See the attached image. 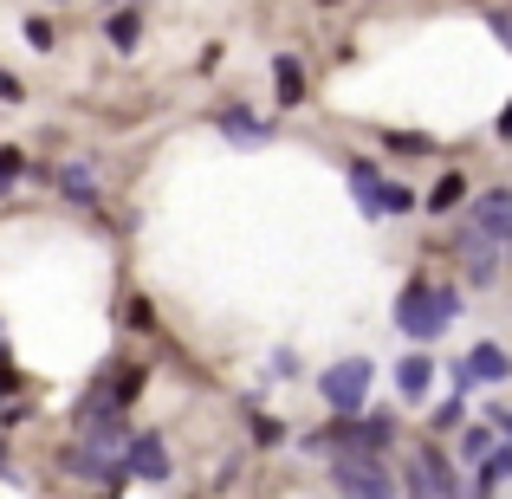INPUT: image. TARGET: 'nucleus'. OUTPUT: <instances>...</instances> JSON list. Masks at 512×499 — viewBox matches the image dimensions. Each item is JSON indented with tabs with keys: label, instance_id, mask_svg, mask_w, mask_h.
I'll list each match as a JSON object with an SVG mask.
<instances>
[{
	"label": "nucleus",
	"instance_id": "obj_1",
	"mask_svg": "<svg viewBox=\"0 0 512 499\" xmlns=\"http://www.w3.org/2000/svg\"><path fill=\"white\" fill-rule=\"evenodd\" d=\"M454 318H461V292H454V286H428V279H409V286H402L396 331L409 337V344H435Z\"/></svg>",
	"mask_w": 512,
	"mask_h": 499
},
{
	"label": "nucleus",
	"instance_id": "obj_2",
	"mask_svg": "<svg viewBox=\"0 0 512 499\" xmlns=\"http://www.w3.org/2000/svg\"><path fill=\"white\" fill-rule=\"evenodd\" d=\"M389 441H396V415L350 409V415H331V428H312L305 454H383Z\"/></svg>",
	"mask_w": 512,
	"mask_h": 499
},
{
	"label": "nucleus",
	"instance_id": "obj_3",
	"mask_svg": "<svg viewBox=\"0 0 512 499\" xmlns=\"http://www.w3.org/2000/svg\"><path fill=\"white\" fill-rule=\"evenodd\" d=\"M370 389H376V363L370 357H338L318 370V402L331 415H350V409H370Z\"/></svg>",
	"mask_w": 512,
	"mask_h": 499
},
{
	"label": "nucleus",
	"instance_id": "obj_4",
	"mask_svg": "<svg viewBox=\"0 0 512 499\" xmlns=\"http://www.w3.org/2000/svg\"><path fill=\"white\" fill-rule=\"evenodd\" d=\"M331 480L338 493H402V480L376 454H331Z\"/></svg>",
	"mask_w": 512,
	"mask_h": 499
},
{
	"label": "nucleus",
	"instance_id": "obj_5",
	"mask_svg": "<svg viewBox=\"0 0 512 499\" xmlns=\"http://www.w3.org/2000/svg\"><path fill=\"white\" fill-rule=\"evenodd\" d=\"M402 493H435V499H448V493H467V480L448 467V454H441V448H422L409 461V474H402Z\"/></svg>",
	"mask_w": 512,
	"mask_h": 499
},
{
	"label": "nucleus",
	"instance_id": "obj_6",
	"mask_svg": "<svg viewBox=\"0 0 512 499\" xmlns=\"http://www.w3.org/2000/svg\"><path fill=\"white\" fill-rule=\"evenodd\" d=\"M214 130H221L234 150H260V143H273V124L253 117L247 104H221V111H214Z\"/></svg>",
	"mask_w": 512,
	"mask_h": 499
},
{
	"label": "nucleus",
	"instance_id": "obj_7",
	"mask_svg": "<svg viewBox=\"0 0 512 499\" xmlns=\"http://www.w3.org/2000/svg\"><path fill=\"white\" fill-rule=\"evenodd\" d=\"M506 376H512V357H506V350L500 344H474L461 357V370H454V383L474 389V383H506Z\"/></svg>",
	"mask_w": 512,
	"mask_h": 499
},
{
	"label": "nucleus",
	"instance_id": "obj_8",
	"mask_svg": "<svg viewBox=\"0 0 512 499\" xmlns=\"http://www.w3.org/2000/svg\"><path fill=\"white\" fill-rule=\"evenodd\" d=\"M493 247H500V240L480 234L474 221L461 227V260H467V279H474V286H493V273H500V253H493Z\"/></svg>",
	"mask_w": 512,
	"mask_h": 499
},
{
	"label": "nucleus",
	"instance_id": "obj_9",
	"mask_svg": "<svg viewBox=\"0 0 512 499\" xmlns=\"http://www.w3.org/2000/svg\"><path fill=\"white\" fill-rule=\"evenodd\" d=\"M344 182H350V201H357V214H370V221H376V214H389L383 208V169H376V163H363V156H357V163H344Z\"/></svg>",
	"mask_w": 512,
	"mask_h": 499
},
{
	"label": "nucleus",
	"instance_id": "obj_10",
	"mask_svg": "<svg viewBox=\"0 0 512 499\" xmlns=\"http://www.w3.org/2000/svg\"><path fill=\"white\" fill-rule=\"evenodd\" d=\"M124 467H130V480H169V448H163V435L124 441Z\"/></svg>",
	"mask_w": 512,
	"mask_h": 499
},
{
	"label": "nucleus",
	"instance_id": "obj_11",
	"mask_svg": "<svg viewBox=\"0 0 512 499\" xmlns=\"http://www.w3.org/2000/svg\"><path fill=\"white\" fill-rule=\"evenodd\" d=\"M474 227L493 240H512V188H487V195H474Z\"/></svg>",
	"mask_w": 512,
	"mask_h": 499
},
{
	"label": "nucleus",
	"instance_id": "obj_12",
	"mask_svg": "<svg viewBox=\"0 0 512 499\" xmlns=\"http://www.w3.org/2000/svg\"><path fill=\"white\" fill-rule=\"evenodd\" d=\"M396 389H402V402H422L428 389H435V357H428V350H409V357L396 363Z\"/></svg>",
	"mask_w": 512,
	"mask_h": 499
},
{
	"label": "nucleus",
	"instance_id": "obj_13",
	"mask_svg": "<svg viewBox=\"0 0 512 499\" xmlns=\"http://www.w3.org/2000/svg\"><path fill=\"white\" fill-rule=\"evenodd\" d=\"M52 188H59L72 208H98V175H91L85 163H59L52 169Z\"/></svg>",
	"mask_w": 512,
	"mask_h": 499
},
{
	"label": "nucleus",
	"instance_id": "obj_14",
	"mask_svg": "<svg viewBox=\"0 0 512 499\" xmlns=\"http://www.w3.org/2000/svg\"><path fill=\"white\" fill-rule=\"evenodd\" d=\"M506 480H512V441H493V448L474 461V487L493 493V487H506Z\"/></svg>",
	"mask_w": 512,
	"mask_h": 499
},
{
	"label": "nucleus",
	"instance_id": "obj_15",
	"mask_svg": "<svg viewBox=\"0 0 512 499\" xmlns=\"http://www.w3.org/2000/svg\"><path fill=\"white\" fill-rule=\"evenodd\" d=\"M273 98L279 104H286V111H292V104H305V65L299 59H292V52H279V59H273Z\"/></svg>",
	"mask_w": 512,
	"mask_h": 499
},
{
	"label": "nucleus",
	"instance_id": "obj_16",
	"mask_svg": "<svg viewBox=\"0 0 512 499\" xmlns=\"http://www.w3.org/2000/svg\"><path fill=\"white\" fill-rule=\"evenodd\" d=\"M104 39H111L117 52H130L143 39V13H130V0H124V7H111V13H104Z\"/></svg>",
	"mask_w": 512,
	"mask_h": 499
},
{
	"label": "nucleus",
	"instance_id": "obj_17",
	"mask_svg": "<svg viewBox=\"0 0 512 499\" xmlns=\"http://www.w3.org/2000/svg\"><path fill=\"white\" fill-rule=\"evenodd\" d=\"M461 201H467V175H454V169L441 175L435 188H428V214H454Z\"/></svg>",
	"mask_w": 512,
	"mask_h": 499
},
{
	"label": "nucleus",
	"instance_id": "obj_18",
	"mask_svg": "<svg viewBox=\"0 0 512 499\" xmlns=\"http://www.w3.org/2000/svg\"><path fill=\"white\" fill-rule=\"evenodd\" d=\"M389 150H396V156H428V150H435V137H422V130H389Z\"/></svg>",
	"mask_w": 512,
	"mask_h": 499
},
{
	"label": "nucleus",
	"instance_id": "obj_19",
	"mask_svg": "<svg viewBox=\"0 0 512 499\" xmlns=\"http://www.w3.org/2000/svg\"><path fill=\"white\" fill-rule=\"evenodd\" d=\"M461 402H467V383H454V396H448V402H435V428H461V415H467Z\"/></svg>",
	"mask_w": 512,
	"mask_h": 499
},
{
	"label": "nucleus",
	"instance_id": "obj_20",
	"mask_svg": "<svg viewBox=\"0 0 512 499\" xmlns=\"http://www.w3.org/2000/svg\"><path fill=\"white\" fill-rule=\"evenodd\" d=\"M383 208L389 214H415V208H422V195H415V188H402V182H389L383 188Z\"/></svg>",
	"mask_w": 512,
	"mask_h": 499
},
{
	"label": "nucleus",
	"instance_id": "obj_21",
	"mask_svg": "<svg viewBox=\"0 0 512 499\" xmlns=\"http://www.w3.org/2000/svg\"><path fill=\"white\" fill-rule=\"evenodd\" d=\"M247 428H253V441H260V448H273V441H286V428H279L273 415H260V409L247 415Z\"/></svg>",
	"mask_w": 512,
	"mask_h": 499
},
{
	"label": "nucleus",
	"instance_id": "obj_22",
	"mask_svg": "<svg viewBox=\"0 0 512 499\" xmlns=\"http://www.w3.org/2000/svg\"><path fill=\"white\" fill-rule=\"evenodd\" d=\"M493 448V428H461V461H480Z\"/></svg>",
	"mask_w": 512,
	"mask_h": 499
},
{
	"label": "nucleus",
	"instance_id": "obj_23",
	"mask_svg": "<svg viewBox=\"0 0 512 499\" xmlns=\"http://www.w3.org/2000/svg\"><path fill=\"white\" fill-rule=\"evenodd\" d=\"M487 26H493V39H500V46L512 52V7H493V13H487Z\"/></svg>",
	"mask_w": 512,
	"mask_h": 499
},
{
	"label": "nucleus",
	"instance_id": "obj_24",
	"mask_svg": "<svg viewBox=\"0 0 512 499\" xmlns=\"http://www.w3.org/2000/svg\"><path fill=\"white\" fill-rule=\"evenodd\" d=\"M20 169H26V163H20V150H0V195L20 182Z\"/></svg>",
	"mask_w": 512,
	"mask_h": 499
},
{
	"label": "nucleus",
	"instance_id": "obj_25",
	"mask_svg": "<svg viewBox=\"0 0 512 499\" xmlns=\"http://www.w3.org/2000/svg\"><path fill=\"white\" fill-rule=\"evenodd\" d=\"M20 98H26V85L13 72H0V104H20Z\"/></svg>",
	"mask_w": 512,
	"mask_h": 499
},
{
	"label": "nucleus",
	"instance_id": "obj_26",
	"mask_svg": "<svg viewBox=\"0 0 512 499\" xmlns=\"http://www.w3.org/2000/svg\"><path fill=\"white\" fill-rule=\"evenodd\" d=\"M26 39H33V46L46 52V46H52V26H46V20H26Z\"/></svg>",
	"mask_w": 512,
	"mask_h": 499
},
{
	"label": "nucleus",
	"instance_id": "obj_27",
	"mask_svg": "<svg viewBox=\"0 0 512 499\" xmlns=\"http://www.w3.org/2000/svg\"><path fill=\"white\" fill-rule=\"evenodd\" d=\"M500 143H512V104L500 111Z\"/></svg>",
	"mask_w": 512,
	"mask_h": 499
},
{
	"label": "nucleus",
	"instance_id": "obj_28",
	"mask_svg": "<svg viewBox=\"0 0 512 499\" xmlns=\"http://www.w3.org/2000/svg\"><path fill=\"white\" fill-rule=\"evenodd\" d=\"M493 428H506V435H512V409H493Z\"/></svg>",
	"mask_w": 512,
	"mask_h": 499
},
{
	"label": "nucleus",
	"instance_id": "obj_29",
	"mask_svg": "<svg viewBox=\"0 0 512 499\" xmlns=\"http://www.w3.org/2000/svg\"><path fill=\"white\" fill-rule=\"evenodd\" d=\"M0 474H7V441H0Z\"/></svg>",
	"mask_w": 512,
	"mask_h": 499
},
{
	"label": "nucleus",
	"instance_id": "obj_30",
	"mask_svg": "<svg viewBox=\"0 0 512 499\" xmlns=\"http://www.w3.org/2000/svg\"><path fill=\"white\" fill-rule=\"evenodd\" d=\"M318 7H338V0H318Z\"/></svg>",
	"mask_w": 512,
	"mask_h": 499
},
{
	"label": "nucleus",
	"instance_id": "obj_31",
	"mask_svg": "<svg viewBox=\"0 0 512 499\" xmlns=\"http://www.w3.org/2000/svg\"><path fill=\"white\" fill-rule=\"evenodd\" d=\"M506 247H512V240H506Z\"/></svg>",
	"mask_w": 512,
	"mask_h": 499
}]
</instances>
